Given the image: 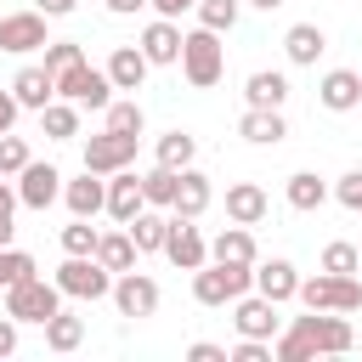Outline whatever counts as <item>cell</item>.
Instances as JSON below:
<instances>
[{"label": "cell", "mask_w": 362, "mask_h": 362, "mask_svg": "<svg viewBox=\"0 0 362 362\" xmlns=\"http://www.w3.org/2000/svg\"><path fill=\"white\" fill-rule=\"evenodd\" d=\"M356 345V334H351V322H345V311L339 317H322V311H311V317H294L288 322V334L272 345L283 362H305V356H345Z\"/></svg>", "instance_id": "6da1fadb"}, {"label": "cell", "mask_w": 362, "mask_h": 362, "mask_svg": "<svg viewBox=\"0 0 362 362\" xmlns=\"http://www.w3.org/2000/svg\"><path fill=\"white\" fill-rule=\"evenodd\" d=\"M181 74H187V85H198V90H209L221 74H226V45H221V34L215 28H192V34H181Z\"/></svg>", "instance_id": "7a4b0ae2"}, {"label": "cell", "mask_w": 362, "mask_h": 362, "mask_svg": "<svg viewBox=\"0 0 362 362\" xmlns=\"http://www.w3.org/2000/svg\"><path fill=\"white\" fill-rule=\"evenodd\" d=\"M255 283V266H238V260H204L192 272V300L198 305H232L238 294H249Z\"/></svg>", "instance_id": "3957f363"}, {"label": "cell", "mask_w": 362, "mask_h": 362, "mask_svg": "<svg viewBox=\"0 0 362 362\" xmlns=\"http://www.w3.org/2000/svg\"><path fill=\"white\" fill-rule=\"evenodd\" d=\"M294 300L305 311H356L362 305V283H356V272H317V277H300Z\"/></svg>", "instance_id": "277c9868"}, {"label": "cell", "mask_w": 362, "mask_h": 362, "mask_svg": "<svg viewBox=\"0 0 362 362\" xmlns=\"http://www.w3.org/2000/svg\"><path fill=\"white\" fill-rule=\"evenodd\" d=\"M6 311L17 317V322H51L57 311H62V288H57V277L45 283V277H23V283H11L6 288Z\"/></svg>", "instance_id": "5b68a950"}, {"label": "cell", "mask_w": 362, "mask_h": 362, "mask_svg": "<svg viewBox=\"0 0 362 362\" xmlns=\"http://www.w3.org/2000/svg\"><path fill=\"white\" fill-rule=\"evenodd\" d=\"M57 288L74 294V300H102V294H113V272L96 255H68L57 266Z\"/></svg>", "instance_id": "8992f818"}, {"label": "cell", "mask_w": 362, "mask_h": 362, "mask_svg": "<svg viewBox=\"0 0 362 362\" xmlns=\"http://www.w3.org/2000/svg\"><path fill=\"white\" fill-rule=\"evenodd\" d=\"M107 90H113L107 68L74 62V68H62V74H57V96H68V102H79V107H107V102H113Z\"/></svg>", "instance_id": "52a82bcc"}, {"label": "cell", "mask_w": 362, "mask_h": 362, "mask_svg": "<svg viewBox=\"0 0 362 362\" xmlns=\"http://www.w3.org/2000/svg\"><path fill=\"white\" fill-rule=\"evenodd\" d=\"M136 141H141V136H124V130H102V136H90V141H85V170H96V175L130 170V164H136Z\"/></svg>", "instance_id": "ba28073f"}, {"label": "cell", "mask_w": 362, "mask_h": 362, "mask_svg": "<svg viewBox=\"0 0 362 362\" xmlns=\"http://www.w3.org/2000/svg\"><path fill=\"white\" fill-rule=\"evenodd\" d=\"M51 40H45V11L34 6V11H11V17H0V51H11V57H28V51H45Z\"/></svg>", "instance_id": "9c48e42d"}, {"label": "cell", "mask_w": 362, "mask_h": 362, "mask_svg": "<svg viewBox=\"0 0 362 362\" xmlns=\"http://www.w3.org/2000/svg\"><path fill=\"white\" fill-rule=\"evenodd\" d=\"M17 198H23L28 209H51V204L62 198V170H57V164H34V158H28V164L17 170Z\"/></svg>", "instance_id": "30bf717a"}, {"label": "cell", "mask_w": 362, "mask_h": 362, "mask_svg": "<svg viewBox=\"0 0 362 362\" xmlns=\"http://www.w3.org/2000/svg\"><path fill=\"white\" fill-rule=\"evenodd\" d=\"M164 255H170V266H181V272H198V266L209 260V243H204V232H198L187 215H170V238H164Z\"/></svg>", "instance_id": "8fae6325"}, {"label": "cell", "mask_w": 362, "mask_h": 362, "mask_svg": "<svg viewBox=\"0 0 362 362\" xmlns=\"http://www.w3.org/2000/svg\"><path fill=\"white\" fill-rule=\"evenodd\" d=\"M113 305H119V317H153L158 311V283L141 277V272H119L113 277Z\"/></svg>", "instance_id": "7c38bea8"}, {"label": "cell", "mask_w": 362, "mask_h": 362, "mask_svg": "<svg viewBox=\"0 0 362 362\" xmlns=\"http://www.w3.org/2000/svg\"><path fill=\"white\" fill-rule=\"evenodd\" d=\"M232 322H238V334H249V339H272V334H277V300H266L260 288H255V294H238V300H232Z\"/></svg>", "instance_id": "4fadbf2b"}, {"label": "cell", "mask_w": 362, "mask_h": 362, "mask_svg": "<svg viewBox=\"0 0 362 362\" xmlns=\"http://www.w3.org/2000/svg\"><path fill=\"white\" fill-rule=\"evenodd\" d=\"M141 209H147L141 175H136V170H113V175H107V215H113L119 226H130Z\"/></svg>", "instance_id": "5bb4252c"}, {"label": "cell", "mask_w": 362, "mask_h": 362, "mask_svg": "<svg viewBox=\"0 0 362 362\" xmlns=\"http://www.w3.org/2000/svg\"><path fill=\"white\" fill-rule=\"evenodd\" d=\"M62 204L74 209V215H102L107 209V181L96 175V170H85V175H74V181H62Z\"/></svg>", "instance_id": "9a60e30c"}, {"label": "cell", "mask_w": 362, "mask_h": 362, "mask_svg": "<svg viewBox=\"0 0 362 362\" xmlns=\"http://www.w3.org/2000/svg\"><path fill=\"white\" fill-rule=\"evenodd\" d=\"M317 102H322L328 113H351V107L362 102V74H351V68H328L322 85H317Z\"/></svg>", "instance_id": "2e32d148"}, {"label": "cell", "mask_w": 362, "mask_h": 362, "mask_svg": "<svg viewBox=\"0 0 362 362\" xmlns=\"http://www.w3.org/2000/svg\"><path fill=\"white\" fill-rule=\"evenodd\" d=\"M141 51H147L153 68L181 62V28H175V17H153V23L141 28Z\"/></svg>", "instance_id": "e0dca14e"}, {"label": "cell", "mask_w": 362, "mask_h": 362, "mask_svg": "<svg viewBox=\"0 0 362 362\" xmlns=\"http://www.w3.org/2000/svg\"><path fill=\"white\" fill-rule=\"evenodd\" d=\"M147 51L141 45H119L113 57H107V79H113V90H141V79H147Z\"/></svg>", "instance_id": "ac0fdd59"}, {"label": "cell", "mask_w": 362, "mask_h": 362, "mask_svg": "<svg viewBox=\"0 0 362 362\" xmlns=\"http://www.w3.org/2000/svg\"><path fill=\"white\" fill-rule=\"evenodd\" d=\"M11 96H17L23 107H34V113H40L45 102H57V74H51L45 62H40V68H23V74L11 79Z\"/></svg>", "instance_id": "d6986e66"}, {"label": "cell", "mask_w": 362, "mask_h": 362, "mask_svg": "<svg viewBox=\"0 0 362 362\" xmlns=\"http://www.w3.org/2000/svg\"><path fill=\"white\" fill-rule=\"evenodd\" d=\"M238 136H243V141H255V147H277V141L288 136V124H283V113H277V107H249V113L238 119Z\"/></svg>", "instance_id": "ffe728a7"}, {"label": "cell", "mask_w": 362, "mask_h": 362, "mask_svg": "<svg viewBox=\"0 0 362 362\" xmlns=\"http://www.w3.org/2000/svg\"><path fill=\"white\" fill-rule=\"evenodd\" d=\"M209 198H215V192H209V175L187 164V170H181V187H175V204H170V215H187V221H198V215L209 209Z\"/></svg>", "instance_id": "44dd1931"}, {"label": "cell", "mask_w": 362, "mask_h": 362, "mask_svg": "<svg viewBox=\"0 0 362 362\" xmlns=\"http://www.w3.org/2000/svg\"><path fill=\"white\" fill-rule=\"evenodd\" d=\"M266 192L255 187V181H238V187H226V221H238V226H260L266 221Z\"/></svg>", "instance_id": "7402d4cb"}, {"label": "cell", "mask_w": 362, "mask_h": 362, "mask_svg": "<svg viewBox=\"0 0 362 362\" xmlns=\"http://www.w3.org/2000/svg\"><path fill=\"white\" fill-rule=\"evenodd\" d=\"M255 288H260L266 300H277V305H283V300H294V294H300V272H294L288 260H260V266H255Z\"/></svg>", "instance_id": "603a6c76"}, {"label": "cell", "mask_w": 362, "mask_h": 362, "mask_svg": "<svg viewBox=\"0 0 362 362\" xmlns=\"http://www.w3.org/2000/svg\"><path fill=\"white\" fill-rule=\"evenodd\" d=\"M136 255H141V249H136L130 226H124V232H102V238H96V260H102L113 277H119V272H136Z\"/></svg>", "instance_id": "cb8c5ba5"}, {"label": "cell", "mask_w": 362, "mask_h": 362, "mask_svg": "<svg viewBox=\"0 0 362 362\" xmlns=\"http://www.w3.org/2000/svg\"><path fill=\"white\" fill-rule=\"evenodd\" d=\"M283 51H288V62L305 68V62H317V57L328 51V34H322L317 23H294V28L283 34Z\"/></svg>", "instance_id": "d4e9b609"}, {"label": "cell", "mask_w": 362, "mask_h": 362, "mask_svg": "<svg viewBox=\"0 0 362 362\" xmlns=\"http://www.w3.org/2000/svg\"><path fill=\"white\" fill-rule=\"evenodd\" d=\"M243 96H249V107H283L288 102V79L272 68H260V74H249V85H243Z\"/></svg>", "instance_id": "484cf974"}, {"label": "cell", "mask_w": 362, "mask_h": 362, "mask_svg": "<svg viewBox=\"0 0 362 362\" xmlns=\"http://www.w3.org/2000/svg\"><path fill=\"white\" fill-rule=\"evenodd\" d=\"M40 130L51 136V141H68V136H79V102H45L40 107Z\"/></svg>", "instance_id": "4316f807"}, {"label": "cell", "mask_w": 362, "mask_h": 362, "mask_svg": "<svg viewBox=\"0 0 362 362\" xmlns=\"http://www.w3.org/2000/svg\"><path fill=\"white\" fill-rule=\"evenodd\" d=\"M209 260H238V266H255V238H249V226H226L215 243H209Z\"/></svg>", "instance_id": "83f0119b"}, {"label": "cell", "mask_w": 362, "mask_h": 362, "mask_svg": "<svg viewBox=\"0 0 362 362\" xmlns=\"http://www.w3.org/2000/svg\"><path fill=\"white\" fill-rule=\"evenodd\" d=\"M130 238H136V249L141 255H153V249H164V238H170V215H153V204L130 221Z\"/></svg>", "instance_id": "f1b7e54d"}, {"label": "cell", "mask_w": 362, "mask_h": 362, "mask_svg": "<svg viewBox=\"0 0 362 362\" xmlns=\"http://www.w3.org/2000/svg\"><path fill=\"white\" fill-rule=\"evenodd\" d=\"M175 187H181V170H170V164H158V170L141 175V192H147L153 209H170L175 204Z\"/></svg>", "instance_id": "f546056e"}, {"label": "cell", "mask_w": 362, "mask_h": 362, "mask_svg": "<svg viewBox=\"0 0 362 362\" xmlns=\"http://www.w3.org/2000/svg\"><path fill=\"white\" fill-rule=\"evenodd\" d=\"M322 198H328V187L317 181V170H294L288 175V204L294 209H322Z\"/></svg>", "instance_id": "4dcf8cb0"}, {"label": "cell", "mask_w": 362, "mask_h": 362, "mask_svg": "<svg viewBox=\"0 0 362 362\" xmlns=\"http://www.w3.org/2000/svg\"><path fill=\"white\" fill-rule=\"evenodd\" d=\"M79 339H85V322H79V317L57 311V317L45 322V345H51V351H62V356H68V351H79Z\"/></svg>", "instance_id": "1f68e13d"}, {"label": "cell", "mask_w": 362, "mask_h": 362, "mask_svg": "<svg viewBox=\"0 0 362 362\" xmlns=\"http://www.w3.org/2000/svg\"><path fill=\"white\" fill-rule=\"evenodd\" d=\"M192 153H198V141H192L187 130H170V136H158V164H170V170H187V164H192Z\"/></svg>", "instance_id": "d6a6232c"}, {"label": "cell", "mask_w": 362, "mask_h": 362, "mask_svg": "<svg viewBox=\"0 0 362 362\" xmlns=\"http://www.w3.org/2000/svg\"><path fill=\"white\" fill-rule=\"evenodd\" d=\"M96 238H102V232H96L85 215H74V221L62 226V255H96Z\"/></svg>", "instance_id": "836d02e7"}, {"label": "cell", "mask_w": 362, "mask_h": 362, "mask_svg": "<svg viewBox=\"0 0 362 362\" xmlns=\"http://www.w3.org/2000/svg\"><path fill=\"white\" fill-rule=\"evenodd\" d=\"M23 277H34V255L28 249H0V288H11V283H23Z\"/></svg>", "instance_id": "e575fe53"}, {"label": "cell", "mask_w": 362, "mask_h": 362, "mask_svg": "<svg viewBox=\"0 0 362 362\" xmlns=\"http://www.w3.org/2000/svg\"><path fill=\"white\" fill-rule=\"evenodd\" d=\"M102 113H107V130H124V136H141V124H147L141 102H107Z\"/></svg>", "instance_id": "d590c367"}, {"label": "cell", "mask_w": 362, "mask_h": 362, "mask_svg": "<svg viewBox=\"0 0 362 362\" xmlns=\"http://www.w3.org/2000/svg\"><path fill=\"white\" fill-rule=\"evenodd\" d=\"M198 23L215 28V34H226L238 23V0H198Z\"/></svg>", "instance_id": "8d00e7d4"}, {"label": "cell", "mask_w": 362, "mask_h": 362, "mask_svg": "<svg viewBox=\"0 0 362 362\" xmlns=\"http://www.w3.org/2000/svg\"><path fill=\"white\" fill-rule=\"evenodd\" d=\"M74 62H85L79 40H51V45H45V68H51V74H62V68H74Z\"/></svg>", "instance_id": "74e56055"}, {"label": "cell", "mask_w": 362, "mask_h": 362, "mask_svg": "<svg viewBox=\"0 0 362 362\" xmlns=\"http://www.w3.org/2000/svg\"><path fill=\"white\" fill-rule=\"evenodd\" d=\"M23 164H28V141L6 130V136H0V175H17Z\"/></svg>", "instance_id": "f35d334b"}, {"label": "cell", "mask_w": 362, "mask_h": 362, "mask_svg": "<svg viewBox=\"0 0 362 362\" xmlns=\"http://www.w3.org/2000/svg\"><path fill=\"white\" fill-rule=\"evenodd\" d=\"M322 272H362V255L351 243H328L322 249Z\"/></svg>", "instance_id": "ab89813d"}, {"label": "cell", "mask_w": 362, "mask_h": 362, "mask_svg": "<svg viewBox=\"0 0 362 362\" xmlns=\"http://www.w3.org/2000/svg\"><path fill=\"white\" fill-rule=\"evenodd\" d=\"M272 356H277L272 339H249V334H243V339L232 345V362H272Z\"/></svg>", "instance_id": "60d3db41"}, {"label": "cell", "mask_w": 362, "mask_h": 362, "mask_svg": "<svg viewBox=\"0 0 362 362\" xmlns=\"http://www.w3.org/2000/svg\"><path fill=\"white\" fill-rule=\"evenodd\" d=\"M334 198H339L345 209H362V170H351V175H339V181H334Z\"/></svg>", "instance_id": "b9f144b4"}, {"label": "cell", "mask_w": 362, "mask_h": 362, "mask_svg": "<svg viewBox=\"0 0 362 362\" xmlns=\"http://www.w3.org/2000/svg\"><path fill=\"white\" fill-rule=\"evenodd\" d=\"M187 356H192V362H232V351H226V345H209V339H198Z\"/></svg>", "instance_id": "7bdbcfd3"}, {"label": "cell", "mask_w": 362, "mask_h": 362, "mask_svg": "<svg viewBox=\"0 0 362 362\" xmlns=\"http://www.w3.org/2000/svg\"><path fill=\"white\" fill-rule=\"evenodd\" d=\"M11 351H17V317L6 311L0 317V356H11Z\"/></svg>", "instance_id": "ee69618b"}, {"label": "cell", "mask_w": 362, "mask_h": 362, "mask_svg": "<svg viewBox=\"0 0 362 362\" xmlns=\"http://www.w3.org/2000/svg\"><path fill=\"white\" fill-rule=\"evenodd\" d=\"M158 17H181V11H198V0H147Z\"/></svg>", "instance_id": "f6af8a7d"}, {"label": "cell", "mask_w": 362, "mask_h": 362, "mask_svg": "<svg viewBox=\"0 0 362 362\" xmlns=\"http://www.w3.org/2000/svg\"><path fill=\"white\" fill-rule=\"evenodd\" d=\"M17 107H23V102H17L11 90H0V136H6L11 124H17Z\"/></svg>", "instance_id": "bcb514c9"}, {"label": "cell", "mask_w": 362, "mask_h": 362, "mask_svg": "<svg viewBox=\"0 0 362 362\" xmlns=\"http://www.w3.org/2000/svg\"><path fill=\"white\" fill-rule=\"evenodd\" d=\"M34 6H40V11H45V17H68V11H74V6H79V0H34Z\"/></svg>", "instance_id": "7dc6e473"}, {"label": "cell", "mask_w": 362, "mask_h": 362, "mask_svg": "<svg viewBox=\"0 0 362 362\" xmlns=\"http://www.w3.org/2000/svg\"><path fill=\"white\" fill-rule=\"evenodd\" d=\"M17 204H23V198H17V192L0 181V221H11V209H17Z\"/></svg>", "instance_id": "c3c4849f"}, {"label": "cell", "mask_w": 362, "mask_h": 362, "mask_svg": "<svg viewBox=\"0 0 362 362\" xmlns=\"http://www.w3.org/2000/svg\"><path fill=\"white\" fill-rule=\"evenodd\" d=\"M147 0H107V11H119V17H130V11H141Z\"/></svg>", "instance_id": "681fc988"}, {"label": "cell", "mask_w": 362, "mask_h": 362, "mask_svg": "<svg viewBox=\"0 0 362 362\" xmlns=\"http://www.w3.org/2000/svg\"><path fill=\"white\" fill-rule=\"evenodd\" d=\"M11 232H17V226H11V221H0V249L11 243Z\"/></svg>", "instance_id": "f907efd6"}, {"label": "cell", "mask_w": 362, "mask_h": 362, "mask_svg": "<svg viewBox=\"0 0 362 362\" xmlns=\"http://www.w3.org/2000/svg\"><path fill=\"white\" fill-rule=\"evenodd\" d=\"M249 6H260V11H277V6H283V0H249Z\"/></svg>", "instance_id": "816d5d0a"}]
</instances>
